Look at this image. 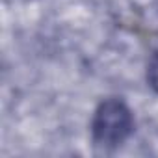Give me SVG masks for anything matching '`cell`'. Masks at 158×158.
<instances>
[{
  "instance_id": "6da1fadb",
  "label": "cell",
  "mask_w": 158,
  "mask_h": 158,
  "mask_svg": "<svg viewBox=\"0 0 158 158\" xmlns=\"http://www.w3.org/2000/svg\"><path fill=\"white\" fill-rule=\"evenodd\" d=\"M134 132V115L121 99L102 101L91 121L93 143L102 151H114L121 147Z\"/></svg>"
},
{
  "instance_id": "7a4b0ae2",
  "label": "cell",
  "mask_w": 158,
  "mask_h": 158,
  "mask_svg": "<svg viewBox=\"0 0 158 158\" xmlns=\"http://www.w3.org/2000/svg\"><path fill=\"white\" fill-rule=\"evenodd\" d=\"M147 82L158 93V41L154 43L151 56H149V61H147Z\"/></svg>"
}]
</instances>
